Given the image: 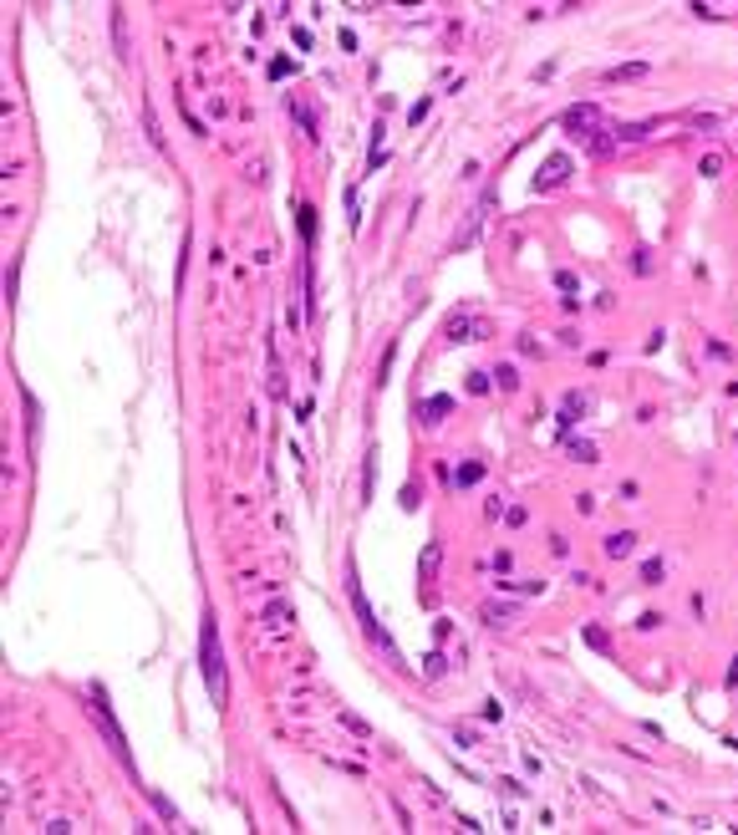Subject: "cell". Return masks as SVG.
Wrapping results in <instances>:
<instances>
[{
	"mask_svg": "<svg viewBox=\"0 0 738 835\" xmlns=\"http://www.w3.org/2000/svg\"><path fill=\"white\" fill-rule=\"evenodd\" d=\"M199 672H204V688H209V703L224 708L229 703V677H224V647H219L214 611H204V626H199Z\"/></svg>",
	"mask_w": 738,
	"mask_h": 835,
	"instance_id": "cell-1",
	"label": "cell"
},
{
	"mask_svg": "<svg viewBox=\"0 0 738 835\" xmlns=\"http://www.w3.org/2000/svg\"><path fill=\"white\" fill-rule=\"evenodd\" d=\"M499 204V194L494 189H484L478 194V204L469 209V219H463V229H453V240H448V250H469V245L478 240V229H484V219H489V209Z\"/></svg>",
	"mask_w": 738,
	"mask_h": 835,
	"instance_id": "cell-2",
	"label": "cell"
},
{
	"mask_svg": "<svg viewBox=\"0 0 738 835\" xmlns=\"http://www.w3.org/2000/svg\"><path fill=\"white\" fill-rule=\"evenodd\" d=\"M601 127H606V117H601V107H595V102H576V107L565 112V133H571V138H580V143H586V138H595Z\"/></svg>",
	"mask_w": 738,
	"mask_h": 835,
	"instance_id": "cell-3",
	"label": "cell"
},
{
	"mask_svg": "<svg viewBox=\"0 0 738 835\" xmlns=\"http://www.w3.org/2000/svg\"><path fill=\"white\" fill-rule=\"evenodd\" d=\"M565 178H571V158H565V153H550V158L540 163V174L529 178V189H535V194H545V189H560Z\"/></svg>",
	"mask_w": 738,
	"mask_h": 835,
	"instance_id": "cell-4",
	"label": "cell"
},
{
	"mask_svg": "<svg viewBox=\"0 0 738 835\" xmlns=\"http://www.w3.org/2000/svg\"><path fill=\"white\" fill-rule=\"evenodd\" d=\"M443 336H448V342H484V336H489V326L478 321V316H448Z\"/></svg>",
	"mask_w": 738,
	"mask_h": 835,
	"instance_id": "cell-5",
	"label": "cell"
},
{
	"mask_svg": "<svg viewBox=\"0 0 738 835\" xmlns=\"http://www.w3.org/2000/svg\"><path fill=\"white\" fill-rule=\"evenodd\" d=\"M586 413H591V393H565V398H560V428L580 423Z\"/></svg>",
	"mask_w": 738,
	"mask_h": 835,
	"instance_id": "cell-6",
	"label": "cell"
},
{
	"mask_svg": "<svg viewBox=\"0 0 738 835\" xmlns=\"http://www.w3.org/2000/svg\"><path fill=\"white\" fill-rule=\"evenodd\" d=\"M601 550H606V560H626L631 550H637V535H631V530H611L601 540Z\"/></svg>",
	"mask_w": 738,
	"mask_h": 835,
	"instance_id": "cell-7",
	"label": "cell"
},
{
	"mask_svg": "<svg viewBox=\"0 0 738 835\" xmlns=\"http://www.w3.org/2000/svg\"><path fill=\"white\" fill-rule=\"evenodd\" d=\"M438 566H443V545L428 540V545H423V555H418V576L423 581H438Z\"/></svg>",
	"mask_w": 738,
	"mask_h": 835,
	"instance_id": "cell-8",
	"label": "cell"
},
{
	"mask_svg": "<svg viewBox=\"0 0 738 835\" xmlns=\"http://www.w3.org/2000/svg\"><path fill=\"white\" fill-rule=\"evenodd\" d=\"M443 413H453V398H448V393H438V398H428V402L418 408V418H423L428 428H433V423H443Z\"/></svg>",
	"mask_w": 738,
	"mask_h": 835,
	"instance_id": "cell-9",
	"label": "cell"
},
{
	"mask_svg": "<svg viewBox=\"0 0 738 835\" xmlns=\"http://www.w3.org/2000/svg\"><path fill=\"white\" fill-rule=\"evenodd\" d=\"M646 72H652L646 61H626V67H611V72H601V82H642Z\"/></svg>",
	"mask_w": 738,
	"mask_h": 835,
	"instance_id": "cell-10",
	"label": "cell"
},
{
	"mask_svg": "<svg viewBox=\"0 0 738 835\" xmlns=\"http://www.w3.org/2000/svg\"><path fill=\"white\" fill-rule=\"evenodd\" d=\"M565 453H571L576 464H595V443L591 438H565Z\"/></svg>",
	"mask_w": 738,
	"mask_h": 835,
	"instance_id": "cell-11",
	"label": "cell"
},
{
	"mask_svg": "<svg viewBox=\"0 0 738 835\" xmlns=\"http://www.w3.org/2000/svg\"><path fill=\"white\" fill-rule=\"evenodd\" d=\"M478 479H484V464H478V459H469V464H458L453 484H458V489H469V484H478Z\"/></svg>",
	"mask_w": 738,
	"mask_h": 835,
	"instance_id": "cell-12",
	"label": "cell"
},
{
	"mask_svg": "<svg viewBox=\"0 0 738 835\" xmlns=\"http://www.w3.org/2000/svg\"><path fill=\"white\" fill-rule=\"evenodd\" d=\"M286 112H295V123H301L306 133L316 138V112H310V107H301V102H295V97H286Z\"/></svg>",
	"mask_w": 738,
	"mask_h": 835,
	"instance_id": "cell-13",
	"label": "cell"
},
{
	"mask_svg": "<svg viewBox=\"0 0 738 835\" xmlns=\"http://www.w3.org/2000/svg\"><path fill=\"white\" fill-rule=\"evenodd\" d=\"M652 127H657V123H626V127H616V143H642Z\"/></svg>",
	"mask_w": 738,
	"mask_h": 835,
	"instance_id": "cell-14",
	"label": "cell"
},
{
	"mask_svg": "<svg viewBox=\"0 0 738 835\" xmlns=\"http://www.w3.org/2000/svg\"><path fill=\"white\" fill-rule=\"evenodd\" d=\"M586 647H595V652H611V637H606V626H586Z\"/></svg>",
	"mask_w": 738,
	"mask_h": 835,
	"instance_id": "cell-15",
	"label": "cell"
},
{
	"mask_svg": "<svg viewBox=\"0 0 738 835\" xmlns=\"http://www.w3.org/2000/svg\"><path fill=\"white\" fill-rule=\"evenodd\" d=\"M662 576H667V566H662L657 555H652V560H642V581H646V586H657Z\"/></svg>",
	"mask_w": 738,
	"mask_h": 835,
	"instance_id": "cell-16",
	"label": "cell"
},
{
	"mask_svg": "<svg viewBox=\"0 0 738 835\" xmlns=\"http://www.w3.org/2000/svg\"><path fill=\"white\" fill-rule=\"evenodd\" d=\"M631 270H637V276H652V250H646V245L631 250Z\"/></svg>",
	"mask_w": 738,
	"mask_h": 835,
	"instance_id": "cell-17",
	"label": "cell"
},
{
	"mask_svg": "<svg viewBox=\"0 0 738 835\" xmlns=\"http://www.w3.org/2000/svg\"><path fill=\"white\" fill-rule=\"evenodd\" d=\"M555 285H560L565 296L576 301V291H580V280H576V270H555Z\"/></svg>",
	"mask_w": 738,
	"mask_h": 835,
	"instance_id": "cell-18",
	"label": "cell"
},
{
	"mask_svg": "<svg viewBox=\"0 0 738 835\" xmlns=\"http://www.w3.org/2000/svg\"><path fill=\"white\" fill-rule=\"evenodd\" d=\"M301 234H306V245L316 240V209L310 204H301Z\"/></svg>",
	"mask_w": 738,
	"mask_h": 835,
	"instance_id": "cell-19",
	"label": "cell"
},
{
	"mask_svg": "<svg viewBox=\"0 0 738 835\" xmlns=\"http://www.w3.org/2000/svg\"><path fill=\"white\" fill-rule=\"evenodd\" d=\"M341 723L352 728L357 739H372V723H367V719H357V713H341Z\"/></svg>",
	"mask_w": 738,
	"mask_h": 835,
	"instance_id": "cell-20",
	"label": "cell"
},
{
	"mask_svg": "<svg viewBox=\"0 0 738 835\" xmlns=\"http://www.w3.org/2000/svg\"><path fill=\"white\" fill-rule=\"evenodd\" d=\"M494 382L504 387V393H514V387H520V372H514V367H499V372H494Z\"/></svg>",
	"mask_w": 738,
	"mask_h": 835,
	"instance_id": "cell-21",
	"label": "cell"
},
{
	"mask_svg": "<svg viewBox=\"0 0 738 835\" xmlns=\"http://www.w3.org/2000/svg\"><path fill=\"white\" fill-rule=\"evenodd\" d=\"M286 617H291V606H286V601H270V606H265V621H270V626H280Z\"/></svg>",
	"mask_w": 738,
	"mask_h": 835,
	"instance_id": "cell-22",
	"label": "cell"
},
{
	"mask_svg": "<svg viewBox=\"0 0 738 835\" xmlns=\"http://www.w3.org/2000/svg\"><path fill=\"white\" fill-rule=\"evenodd\" d=\"M392 357H397V347H387V351H382V367H377V387L392 377Z\"/></svg>",
	"mask_w": 738,
	"mask_h": 835,
	"instance_id": "cell-23",
	"label": "cell"
},
{
	"mask_svg": "<svg viewBox=\"0 0 738 835\" xmlns=\"http://www.w3.org/2000/svg\"><path fill=\"white\" fill-rule=\"evenodd\" d=\"M463 387H469L474 398H478V393H489V372H469V382H463Z\"/></svg>",
	"mask_w": 738,
	"mask_h": 835,
	"instance_id": "cell-24",
	"label": "cell"
},
{
	"mask_svg": "<svg viewBox=\"0 0 738 835\" xmlns=\"http://www.w3.org/2000/svg\"><path fill=\"white\" fill-rule=\"evenodd\" d=\"M509 611H514V606H484V621H489V626H504V617H509Z\"/></svg>",
	"mask_w": 738,
	"mask_h": 835,
	"instance_id": "cell-25",
	"label": "cell"
},
{
	"mask_svg": "<svg viewBox=\"0 0 738 835\" xmlns=\"http://www.w3.org/2000/svg\"><path fill=\"white\" fill-rule=\"evenodd\" d=\"M504 586H514V591H525V596H540V591H545V581H504Z\"/></svg>",
	"mask_w": 738,
	"mask_h": 835,
	"instance_id": "cell-26",
	"label": "cell"
},
{
	"mask_svg": "<svg viewBox=\"0 0 738 835\" xmlns=\"http://www.w3.org/2000/svg\"><path fill=\"white\" fill-rule=\"evenodd\" d=\"M143 123H148V138H153V148H163V133H158V117H153V107L143 112Z\"/></svg>",
	"mask_w": 738,
	"mask_h": 835,
	"instance_id": "cell-27",
	"label": "cell"
},
{
	"mask_svg": "<svg viewBox=\"0 0 738 835\" xmlns=\"http://www.w3.org/2000/svg\"><path fill=\"white\" fill-rule=\"evenodd\" d=\"M443 672H448V662L438 657V652H428V677H443Z\"/></svg>",
	"mask_w": 738,
	"mask_h": 835,
	"instance_id": "cell-28",
	"label": "cell"
},
{
	"mask_svg": "<svg viewBox=\"0 0 738 835\" xmlns=\"http://www.w3.org/2000/svg\"><path fill=\"white\" fill-rule=\"evenodd\" d=\"M418 504H423V499H418V484H408V489H403V510H418Z\"/></svg>",
	"mask_w": 738,
	"mask_h": 835,
	"instance_id": "cell-29",
	"label": "cell"
},
{
	"mask_svg": "<svg viewBox=\"0 0 738 835\" xmlns=\"http://www.w3.org/2000/svg\"><path fill=\"white\" fill-rule=\"evenodd\" d=\"M637 626H642V632H652V626H662V617H657V611H642Z\"/></svg>",
	"mask_w": 738,
	"mask_h": 835,
	"instance_id": "cell-30",
	"label": "cell"
},
{
	"mask_svg": "<svg viewBox=\"0 0 738 835\" xmlns=\"http://www.w3.org/2000/svg\"><path fill=\"white\" fill-rule=\"evenodd\" d=\"M723 683H728V688H738V662H733V668H728V677H723Z\"/></svg>",
	"mask_w": 738,
	"mask_h": 835,
	"instance_id": "cell-31",
	"label": "cell"
}]
</instances>
